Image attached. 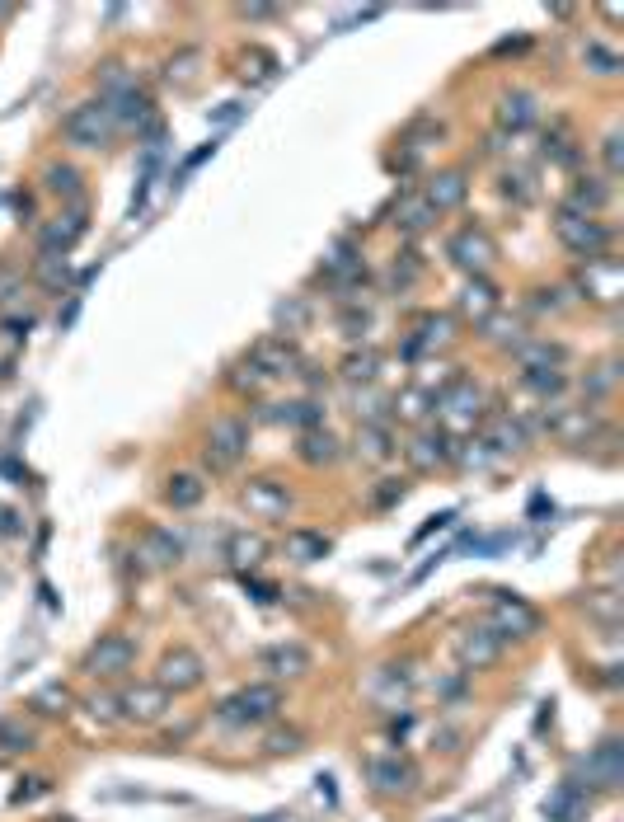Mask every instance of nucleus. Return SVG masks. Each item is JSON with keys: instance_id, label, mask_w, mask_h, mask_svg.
I'll return each instance as SVG.
<instances>
[{"instance_id": "nucleus-1", "label": "nucleus", "mask_w": 624, "mask_h": 822, "mask_svg": "<svg viewBox=\"0 0 624 822\" xmlns=\"http://www.w3.org/2000/svg\"><path fill=\"white\" fill-rule=\"evenodd\" d=\"M282 710V686L277 682H254L226 696L216 705V719L226 724V729H249V724H268L273 714Z\"/></svg>"}, {"instance_id": "nucleus-2", "label": "nucleus", "mask_w": 624, "mask_h": 822, "mask_svg": "<svg viewBox=\"0 0 624 822\" xmlns=\"http://www.w3.org/2000/svg\"><path fill=\"white\" fill-rule=\"evenodd\" d=\"M113 127H118L113 104L108 99H90V104H76V109L61 118V137L71 141V146H80V151H99V146H108Z\"/></svg>"}, {"instance_id": "nucleus-3", "label": "nucleus", "mask_w": 624, "mask_h": 822, "mask_svg": "<svg viewBox=\"0 0 624 822\" xmlns=\"http://www.w3.org/2000/svg\"><path fill=\"white\" fill-rule=\"evenodd\" d=\"M554 235L564 240L568 254H578L582 264L587 259H606V249H610V231L601 226V221L592 217H578V212H559V221H554Z\"/></svg>"}, {"instance_id": "nucleus-4", "label": "nucleus", "mask_w": 624, "mask_h": 822, "mask_svg": "<svg viewBox=\"0 0 624 822\" xmlns=\"http://www.w3.org/2000/svg\"><path fill=\"white\" fill-rule=\"evenodd\" d=\"M244 451H249V423H244V419H216L212 433H207V451H202V461H207L216 475H226V470L240 466Z\"/></svg>"}, {"instance_id": "nucleus-5", "label": "nucleus", "mask_w": 624, "mask_h": 822, "mask_svg": "<svg viewBox=\"0 0 624 822\" xmlns=\"http://www.w3.org/2000/svg\"><path fill=\"white\" fill-rule=\"evenodd\" d=\"M202 677H207V663H202L193 649H169L155 667V686L169 691V696H183V691H198Z\"/></svg>"}, {"instance_id": "nucleus-6", "label": "nucleus", "mask_w": 624, "mask_h": 822, "mask_svg": "<svg viewBox=\"0 0 624 822\" xmlns=\"http://www.w3.org/2000/svg\"><path fill=\"white\" fill-rule=\"evenodd\" d=\"M132 663H137V639L132 635H99V644L85 653L90 677H122V672H132Z\"/></svg>"}, {"instance_id": "nucleus-7", "label": "nucleus", "mask_w": 624, "mask_h": 822, "mask_svg": "<svg viewBox=\"0 0 624 822\" xmlns=\"http://www.w3.org/2000/svg\"><path fill=\"white\" fill-rule=\"evenodd\" d=\"M446 254H451V264H460L465 273H474V278H479V273L498 259V245H493V235H488L484 226H465V231L451 235Z\"/></svg>"}, {"instance_id": "nucleus-8", "label": "nucleus", "mask_w": 624, "mask_h": 822, "mask_svg": "<svg viewBox=\"0 0 624 822\" xmlns=\"http://www.w3.org/2000/svg\"><path fill=\"white\" fill-rule=\"evenodd\" d=\"M620 287H624L620 259H587V264L578 268V292L587 296V301L615 306V301H620Z\"/></svg>"}, {"instance_id": "nucleus-9", "label": "nucleus", "mask_w": 624, "mask_h": 822, "mask_svg": "<svg viewBox=\"0 0 624 822\" xmlns=\"http://www.w3.org/2000/svg\"><path fill=\"white\" fill-rule=\"evenodd\" d=\"M249 362H254L263 372V381H268V376H296L301 353H296V343H291L287 334H268V339H259L249 348Z\"/></svg>"}, {"instance_id": "nucleus-10", "label": "nucleus", "mask_w": 624, "mask_h": 822, "mask_svg": "<svg viewBox=\"0 0 624 822\" xmlns=\"http://www.w3.org/2000/svg\"><path fill=\"white\" fill-rule=\"evenodd\" d=\"M118 719H132V724H160L169 710V691H160V686H127L118 696Z\"/></svg>"}, {"instance_id": "nucleus-11", "label": "nucleus", "mask_w": 624, "mask_h": 822, "mask_svg": "<svg viewBox=\"0 0 624 822\" xmlns=\"http://www.w3.org/2000/svg\"><path fill=\"white\" fill-rule=\"evenodd\" d=\"M366 780L376 785L381 794H409L418 785V766L409 757H371L366 761Z\"/></svg>"}, {"instance_id": "nucleus-12", "label": "nucleus", "mask_w": 624, "mask_h": 822, "mask_svg": "<svg viewBox=\"0 0 624 822\" xmlns=\"http://www.w3.org/2000/svg\"><path fill=\"white\" fill-rule=\"evenodd\" d=\"M240 498H244V508L254 512V517H263V522H282L291 512L287 484H277V480H249Z\"/></svg>"}, {"instance_id": "nucleus-13", "label": "nucleus", "mask_w": 624, "mask_h": 822, "mask_svg": "<svg viewBox=\"0 0 624 822\" xmlns=\"http://www.w3.org/2000/svg\"><path fill=\"white\" fill-rule=\"evenodd\" d=\"M259 667L273 677V682H291V677H305L310 672V649L305 644H268V649H259Z\"/></svg>"}, {"instance_id": "nucleus-14", "label": "nucleus", "mask_w": 624, "mask_h": 822, "mask_svg": "<svg viewBox=\"0 0 624 822\" xmlns=\"http://www.w3.org/2000/svg\"><path fill=\"white\" fill-rule=\"evenodd\" d=\"M493 616H498V625H493V630H498L503 639L507 635L526 639V635H535V630H540V616L521 602L517 592H493Z\"/></svg>"}, {"instance_id": "nucleus-15", "label": "nucleus", "mask_w": 624, "mask_h": 822, "mask_svg": "<svg viewBox=\"0 0 624 822\" xmlns=\"http://www.w3.org/2000/svg\"><path fill=\"white\" fill-rule=\"evenodd\" d=\"M503 644L507 639L493 630V625H479V630H460V639H456V653H460V663L465 667H488V663H498V653H503Z\"/></svg>"}, {"instance_id": "nucleus-16", "label": "nucleus", "mask_w": 624, "mask_h": 822, "mask_svg": "<svg viewBox=\"0 0 624 822\" xmlns=\"http://www.w3.org/2000/svg\"><path fill=\"white\" fill-rule=\"evenodd\" d=\"M80 235H85V202H80L76 212H61L57 221H47L43 235H38V245H43V254H52V259H66Z\"/></svg>"}, {"instance_id": "nucleus-17", "label": "nucleus", "mask_w": 624, "mask_h": 822, "mask_svg": "<svg viewBox=\"0 0 624 822\" xmlns=\"http://www.w3.org/2000/svg\"><path fill=\"white\" fill-rule=\"evenodd\" d=\"M404 456H409L413 470H437V466H446V461H451V437H446L442 428H423V433L409 437Z\"/></svg>"}, {"instance_id": "nucleus-18", "label": "nucleus", "mask_w": 624, "mask_h": 822, "mask_svg": "<svg viewBox=\"0 0 624 822\" xmlns=\"http://www.w3.org/2000/svg\"><path fill=\"white\" fill-rule=\"evenodd\" d=\"M465 193H470V184H465V170H442V174H432L423 188V198L427 207L442 217V212H456L460 202H465Z\"/></svg>"}, {"instance_id": "nucleus-19", "label": "nucleus", "mask_w": 624, "mask_h": 822, "mask_svg": "<svg viewBox=\"0 0 624 822\" xmlns=\"http://www.w3.org/2000/svg\"><path fill=\"white\" fill-rule=\"evenodd\" d=\"M479 400H484V395L474 390V381L456 376V381H451V386L437 395V409H446L451 419H460L465 428H474V423H479Z\"/></svg>"}, {"instance_id": "nucleus-20", "label": "nucleus", "mask_w": 624, "mask_h": 822, "mask_svg": "<svg viewBox=\"0 0 624 822\" xmlns=\"http://www.w3.org/2000/svg\"><path fill=\"white\" fill-rule=\"evenodd\" d=\"M535 113H540V104H535L531 90H507L498 99V127L503 132H526L535 123Z\"/></svg>"}, {"instance_id": "nucleus-21", "label": "nucleus", "mask_w": 624, "mask_h": 822, "mask_svg": "<svg viewBox=\"0 0 624 822\" xmlns=\"http://www.w3.org/2000/svg\"><path fill=\"white\" fill-rule=\"evenodd\" d=\"M141 559H151L155 569H174V564L183 559V541L169 527L141 531Z\"/></svg>"}, {"instance_id": "nucleus-22", "label": "nucleus", "mask_w": 624, "mask_h": 822, "mask_svg": "<svg viewBox=\"0 0 624 822\" xmlns=\"http://www.w3.org/2000/svg\"><path fill=\"white\" fill-rule=\"evenodd\" d=\"M296 456H301L305 466H334L338 456H343V447H338V437L329 428H310V433H301Z\"/></svg>"}, {"instance_id": "nucleus-23", "label": "nucleus", "mask_w": 624, "mask_h": 822, "mask_svg": "<svg viewBox=\"0 0 624 822\" xmlns=\"http://www.w3.org/2000/svg\"><path fill=\"white\" fill-rule=\"evenodd\" d=\"M606 202H610V184H606V179H587V174H582L578 184H573V193H568V212L592 217V212H601Z\"/></svg>"}, {"instance_id": "nucleus-24", "label": "nucleus", "mask_w": 624, "mask_h": 822, "mask_svg": "<svg viewBox=\"0 0 624 822\" xmlns=\"http://www.w3.org/2000/svg\"><path fill=\"white\" fill-rule=\"evenodd\" d=\"M357 451H362V461H371V466L390 461V456H395L390 423H362V433H357Z\"/></svg>"}, {"instance_id": "nucleus-25", "label": "nucleus", "mask_w": 624, "mask_h": 822, "mask_svg": "<svg viewBox=\"0 0 624 822\" xmlns=\"http://www.w3.org/2000/svg\"><path fill=\"white\" fill-rule=\"evenodd\" d=\"M432 221H437V212L427 207V198H423V193H404V198L395 202V226H399V231L418 235V231H427Z\"/></svg>"}, {"instance_id": "nucleus-26", "label": "nucleus", "mask_w": 624, "mask_h": 822, "mask_svg": "<svg viewBox=\"0 0 624 822\" xmlns=\"http://www.w3.org/2000/svg\"><path fill=\"white\" fill-rule=\"evenodd\" d=\"M582 808H587V804H582L578 780H564V785H559V790L545 799V818H554V822H578Z\"/></svg>"}, {"instance_id": "nucleus-27", "label": "nucleus", "mask_w": 624, "mask_h": 822, "mask_svg": "<svg viewBox=\"0 0 624 822\" xmlns=\"http://www.w3.org/2000/svg\"><path fill=\"white\" fill-rule=\"evenodd\" d=\"M329 550H334V545H329L324 531H287V555L296 559V564H320Z\"/></svg>"}, {"instance_id": "nucleus-28", "label": "nucleus", "mask_w": 624, "mask_h": 822, "mask_svg": "<svg viewBox=\"0 0 624 822\" xmlns=\"http://www.w3.org/2000/svg\"><path fill=\"white\" fill-rule=\"evenodd\" d=\"M226 559L235 564V569H259L263 559H268V541H263V536L240 531V536H230V541H226Z\"/></svg>"}, {"instance_id": "nucleus-29", "label": "nucleus", "mask_w": 624, "mask_h": 822, "mask_svg": "<svg viewBox=\"0 0 624 822\" xmlns=\"http://www.w3.org/2000/svg\"><path fill=\"white\" fill-rule=\"evenodd\" d=\"M273 423H291V428H324V409L315 400H296V404H273V414H268Z\"/></svg>"}, {"instance_id": "nucleus-30", "label": "nucleus", "mask_w": 624, "mask_h": 822, "mask_svg": "<svg viewBox=\"0 0 624 822\" xmlns=\"http://www.w3.org/2000/svg\"><path fill=\"white\" fill-rule=\"evenodd\" d=\"M620 771H624V766H620V743H615V738H606V743L592 752V761H587V776H596L610 790V785H620Z\"/></svg>"}, {"instance_id": "nucleus-31", "label": "nucleus", "mask_w": 624, "mask_h": 822, "mask_svg": "<svg viewBox=\"0 0 624 822\" xmlns=\"http://www.w3.org/2000/svg\"><path fill=\"white\" fill-rule=\"evenodd\" d=\"M33 747H38V733H33L24 719L0 714V752H5V757H19V752H33Z\"/></svg>"}, {"instance_id": "nucleus-32", "label": "nucleus", "mask_w": 624, "mask_h": 822, "mask_svg": "<svg viewBox=\"0 0 624 822\" xmlns=\"http://www.w3.org/2000/svg\"><path fill=\"white\" fill-rule=\"evenodd\" d=\"M460 306H465V315H474V320L484 325L488 315L498 311V287H493V282H484V278H470V287H465V301H460Z\"/></svg>"}, {"instance_id": "nucleus-33", "label": "nucleus", "mask_w": 624, "mask_h": 822, "mask_svg": "<svg viewBox=\"0 0 624 822\" xmlns=\"http://www.w3.org/2000/svg\"><path fill=\"white\" fill-rule=\"evenodd\" d=\"M165 498H169V508L188 512V508H198L202 498H207V484H202L198 475H169V489H165Z\"/></svg>"}, {"instance_id": "nucleus-34", "label": "nucleus", "mask_w": 624, "mask_h": 822, "mask_svg": "<svg viewBox=\"0 0 624 822\" xmlns=\"http://www.w3.org/2000/svg\"><path fill=\"white\" fill-rule=\"evenodd\" d=\"M549 423V433H559L564 442H578L582 433H592L596 428V414H587V409H559L554 419H545Z\"/></svg>"}, {"instance_id": "nucleus-35", "label": "nucleus", "mask_w": 624, "mask_h": 822, "mask_svg": "<svg viewBox=\"0 0 624 822\" xmlns=\"http://www.w3.org/2000/svg\"><path fill=\"white\" fill-rule=\"evenodd\" d=\"M43 188L57 193V198H71L80 207V170L76 165H47L43 170Z\"/></svg>"}, {"instance_id": "nucleus-36", "label": "nucleus", "mask_w": 624, "mask_h": 822, "mask_svg": "<svg viewBox=\"0 0 624 822\" xmlns=\"http://www.w3.org/2000/svg\"><path fill=\"white\" fill-rule=\"evenodd\" d=\"M338 372H343V381H352V386H371L376 372H381V357L371 353V348H366V353H348Z\"/></svg>"}, {"instance_id": "nucleus-37", "label": "nucleus", "mask_w": 624, "mask_h": 822, "mask_svg": "<svg viewBox=\"0 0 624 822\" xmlns=\"http://www.w3.org/2000/svg\"><path fill=\"white\" fill-rule=\"evenodd\" d=\"M517 357L526 362V372H545V367H559V362H564V348H559V343H521Z\"/></svg>"}, {"instance_id": "nucleus-38", "label": "nucleus", "mask_w": 624, "mask_h": 822, "mask_svg": "<svg viewBox=\"0 0 624 822\" xmlns=\"http://www.w3.org/2000/svg\"><path fill=\"white\" fill-rule=\"evenodd\" d=\"M33 278L43 282L47 292H61V287L71 282V264H66V259H52V254H43V259H38V268H33Z\"/></svg>"}, {"instance_id": "nucleus-39", "label": "nucleus", "mask_w": 624, "mask_h": 822, "mask_svg": "<svg viewBox=\"0 0 624 822\" xmlns=\"http://www.w3.org/2000/svg\"><path fill=\"white\" fill-rule=\"evenodd\" d=\"M277 325L287 329V334H301V329L310 325V306H305V296H291V301L277 306Z\"/></svg>"}, {"instance_id": "nucleus-40", "label": "nucleus", "mask_w": 624, "mask_h": 822, "mask_svg": "<svg viewBox=\"0 0 624 822\" xmlns=\"http://www.w3.org/2000/svg\"><path fill=\"white\" fill-rule=\"evenodd\" d=\"M545 160H554V165H578V146H573L564 123H559L554 137H545Z\"/></svg>"}, {"instance_id": "nucleus-41", "label": "nucleus", "mask_w": 624, "mask_h": 822, "mask_svg": "<svg viewBox=\"0 0 624 822\" xmlns=\"http://www.w3.org/2000/svg\"><path fill=\"white\" fill-rule=\"evenodd\" d=\"M521 386L535 390V395H559V390L568 386V376L559 372V367H545V372H526L521 376Z\"/></svg>"}, {"instance_id": "nucleus-42", "label": "nucleus", "mask_w": 624, "mask_h": 822, "mask_svg": "<svg viewBox=\"0 0 624 822\" xmlns=\"http://www.w3.org/2000/svg\"><path fill=\"white\" fill-rule=\"evenodd\" d=\"M395 409L404 414V419L418 423V419H427V409H437V395H427V390H404V395L395 400Z\"/></svg>"}, {"instance_id": "nucleus-43", "label": "nucleus", "mask_w": 624, "mask_h": 822, "mask_svg": "<svg viewBox=\"0 0 624 822\" xmlns=\"http://www.w3.org/2000/svg\"><path fill=\"white\" fill-rule=\"evenodd\" d=\"M484 334L493 343H507V348H521V343H526V334H521L517 320L507 325V320H498V315H488V320H484Z\"/></svg>"}, {"instance_id": "nucleus-44", "label": "nucleus", "mask_w": 624, "mask_h": 822, "mask_svg": "<svg viewBox=\"0 0 624 822\" xmlns=\"http://www.w3.org/2000/svg\"><path fill=\"white\" fill-rule=\"evenodd\" d=\"M66 705H71V691H66V686H43V691L33 696V710H43V714H66Z\"/></svg>"}, {"instance_id": "nucleus-45", "label": "nucleus", "mask_w": 624, "mask_h": 822, "mask_svg": "<svg viewBox=\"0 0 624 822\" xmlns=\"http://www.w3.org/2000/svg\"><path fill=\"white\" fill-rule=\"evenodd\" d=\"M582 62L592 66L596 76H615V71H620V57H615V52H606V47H601V43H587V52H582Z\"/></svg>"}, {"instance_id": "nucleus-46", "label": "nucleus", "mask_w": 624, "mask_h": 822, "mask_svg": "<svg viewBox=\"0 0 624 822\" xmlns=\"http://www.w3.org/2000/svg\"><path fill=\"white\" fill-rule=\"evenodd\" d=\"M503 198H512V202H517V207H526V202H531L535 198V188H531V174H512V170H507L503 174Z\"/></svg>"}, {"instance_id": "nucleus-47", "label": "nucleus", "mask_w": 624, "mask_h": 822, "mask_svg": "<svg viewBox=\"0 0 624 822\" xmlns=\"http://www.w3.org/2000/svg\"><path fill=\"white\" fill-rule=\"evenodd\" d=\"M418 273H423V268H418V254H413V249L395 254V268H390V282H395V287H409V282H418Z\"/></svg>"}, {"instance_id": "nucleus-48", "label": "nucleus", "mask_w": 624, "mask_h": 822, "mask_svg": "<svg viewBox=\"0 0 624 822\" xmlns=\"http://www.w3.org/2000/svg\"><path fill=\"white\" fill-rule=\"evenodd\" d=\"M99 85H104V94H113V99H122V94L132 90V76L122 71L118 62H108L104 66V76H99Z\"/></svg>"}, {"instance_id": "nucleus-49", "label": "nucleus", "mask_w": 624, "mask_h": 822, "mask_svg": "<svg viewBox=\"0 0 624 822\" xmlns=\"http://www.w3.org/2000/svg\"><path fill=\"white\" fill-rule=\"evenodd\" d=\"M47 790H52L47 776H29V780H19V790L10 794V804H33V799H43Z\"/></svg>"}, {"instance_id": "nucleus-50", "label": "nucleus", "mask_w": 624, "mask_h": 822, "mask_svg": "<svg viewBox=\"0 0 624 822\" xmlns=\"http://www.w3.org/2000/svg\"><path fill=\"white\" fill-rule=\"evenodd\" d=\"M404 494H409L404 480H381V489L371 494V503H376V508H395V503H404Z\"/></svg>"}, {"instance_id": "nucleus-51", "label": "nucleus", "mask_w": 624, "mask_h": 822, "mask_svg": "<svg viewBox=\"0 0 624 822\" xmlns=\"http://www.w3.org/2000/svg\"><path fill=\"white\" fill-rule=\"evenodd\" d=\"M451 456H460L465 466H488V461H493V451H488V437H470V442H465V451H451Z\"/></svg>"}, {"instance_id": "nucleus-52", "label": "nucleus", "mask_w": 624, "mask_h": 822, "mask_svg": "<svg viewBox=\"0 0 624 822\" xmlns=\"http://www.w3.org/2000/svg\"><path fill=\"white\" fill-rule=\"evenodd\" d=\"M366 325H371V315H366V311H357V306H348V311H343V334H348V339H362Z\"/></svg>"}, {"instance_id": "nucleus-53", "label": "nucleus", "mask_w": 624, "mask_h": 822, "mask_svg": "<svg viewBox=\"0 0 624 822\" xmlns=\"http://www.w3.org/2000/svg\"><path fill=\"white\" fill-rule=\"evenodd\" d=\"M615 386V362H606V367H596V376L587 381V395H606V390Z\"/></svg>"}, {"instance_id": "nucleus-54", "label": "nucleus", "mask_w": 624, "mask_h": 822, "mask_svg": "<svg viewBox=\"0 0 624 822\" xmlns=\"http://www.w3.org/2000/svg\"><path fill=\"white\" fill-rule=\"evenodd\" d=\"M624 170V156H620V132H610L606 137V174L615 179V174Z\"/></svg>"}, {"instance_id": "nucleus-55", "label": "nucleus", "mask_w": 624, "mask_h": 822, "mask_svg": "<svg viewBox=\"0 0 624 822\" xmlns=\"http://www.w3.org/2000/svg\"><path fill=\"white\" fill-rule=\"evenodd\" d=\"M244 588L254 592V602H263V606H273L277 597H282V592H277L273 583H259V578H249V574H244Z\"/></svg>"}, {"instance_id": "nucleus-56", "label": "nucleus", "mask_w": 624, "mask_h": 822, "mask_svg": "<svg viewBox=\"0 0 624 822\" xmlns=\"http://www.w3.org/2000/svg\"><path fill=\"white\" fill-rule=\"evenodd\" d=\"M268 752H277V757H282V752H301V733H273V738H268Z\"/></svg>"}, {"instance_id": "nucleus-57", "label": "nucleus", "mask_w": 624, "mask_h": 822, "mask_svg": "<svg viewBox=\"0 0 624 822\" xmlns=\"http://www.w3.org/2000/svg\"><path fill=\"white\" fill-rule=\"evenodd\" d=\"M90 710H94V719L113 724V719H118V696H94V700H90Z\"/></svg>"}, {"instance_id": "nucleus-58", "label": "nucleus", "mask_w": 624, "mask_h": 822, "mask_svg": "<svg viewBox=\"0 0 624 822\" xmlns=\"http://www.w3.org/2000/svg\"><path fill=\"white\" fill-rule=\"evenodd\" d=\"M19 512L15 508H0V541H10V536H19Z\"/></svg>"}, {"instance_id": "nucleus-59", "label": "nucleus", "mask_w": 624, "mask_h": 822, "mask_svg": "<svg viewBox=\"0 0 624 822\" xmlns=\"http://www.w3.org/2000/svg\"><path fill=\"white\" fill-rule=\"evenodd\" d=\"M240 113H244V104H221V109H216V123H221V127H230V123H235V118H240Z\"/></svg>"}, {"instance_id": "nucleus-60", "label": "nucleus", "mask_w": 624, "mask_h": 822, "mask_svg": "<svg viewBox=\"0 0 624 822\" xmlns=\"http://www.w3.org/2000/svg\"><path fill=\"white\" fill-rule=\"evenodd\" d=\"M554 296H559V292H535L531 306H535V311H559V301H554Z\"/></svg>"}, {"instance_id": "nucleus-61", "label": "nucleus", "mask_w": 624, "mask_h": 822, "mask_svg": "<svg viewBox=\"0 0 624 822\" xmlns=\"http://www.w3.org/2000/svg\"><path fill=\"white\" fill-rule=\"evenodd\" d=\"M61 822H76V818H61Z\"/></svg>"}]
</instances>
